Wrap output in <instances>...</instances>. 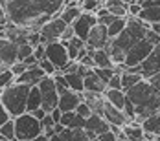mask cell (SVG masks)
I'll return each instance as SVG.
<instances>
[{"mask_svg": "<svg viewBox=\"0 0 160 141\" xmlns=\"http://www.w3.org/2000/svg\"><path fill=\"white\" fill-rule=\"evenodd\" d=\"M0 4L11 24L32 31H39L50 18L59 16L64 7V0H0Z\"/></svg>", "mask_w": 160, "mask_h": 141, "instance_id": "obj_1", "label": "cell"}, {"mask_svg": "<svg viewBox=\"0 0 160 141\" xmlns=\"http://www.w3.org/2000/svg\"><path fill=\"white\" fill-rule=\"evenodd\" d=\"M127 99L136 106V117L132 121L136 123H144V119H147L149 115L157 114L160 106V92L147 81L142 79L138 84H134L132 88H129L127 92Z\"/></svg>", "mask_w": 160, "mask_h": 141, "instance_id": "obj_2", "label": "cell"}, {"mask_svg": "<svg viewBox=\"0 0 160 141\" xmlns=\"http://www.w3.org/2000/svg\"><path fill=\"white\" fill-rule=\"evenodd\" d=\"M147 28H149L147 22L140 20L138 16H131L129 15L125 30L120 33L118 37L111 39V44H109V46L114 48V49H120V51H125V53H127V49L132 46V44H136L138 40H142V39L145 37Z\"/></svg>", "mask_w": 160, "mask_h": 141, "instance_id": "obj_3", "label": "cell"}, {"mask_svg": "<svg viewBox=\"0 0 160 141\" xmlns=\"http://www.w3.org/2000/svg\"><path fill=\"white\" fill-rule=\"evenodd\" d=\"M30 88L28 84H22V82H13L9 84L8 88L2 90L0 99L4 103V106L8 108V112L11 114V117H17L24 112H28V94H30Z\"/></svg>", "mask_w": 160, "mask_h": 141, "instance_id": "obj_4", "label": "cell"}, {"mask_svg": "<svg viewBox=\"0 0 160 141\" xmlns=\"http://www.w3.org/2000/svg\"><path fill=\"white\" fill-rule=\"evenodd\" d=\"M44 128L41 119H37L32 112H24L20 115L15 117V134H17V141L22 139H33L39 134H42Z\"/></svg>", "mask_w": 160, "mask_h": 141, "instance_id": "obj_5", "label": "cell"}, {"mask_svg": "<svg viewBox=\"0 0 160 141\" xmlns=\"http://www.w3.org/2000/svg\"><path fill=\"white\" fill-rule=\"evenodd\" d=\"M39 88H41V94H42V108L50 114L59 105V90H57L53 75H46L39 82Z\"/></svg>", "mask_w": 160, "mask_h": 141, "instance_id": "obj_6", "label": "cell"}, {"mask_svg": "<svg viewBox=\"0 0 160 141\" xmlns=\"http://www.w3.org/2000/svg\"><path fill=\"white\" fill-rule=\"evenodd\" d=\"M153 44L147 40V39H142V40H138L136 44H132V46L127 49V55H125V63L123 66L125 68H131V66H138V64L144 61L145 57L153 51Z\"/></svg>", "mask_w": 160, "mask_h": 141, "instance_id": "obj_7", "label": "cell"}, {"mask_svg": "<svg viewBox=\"0 0 160 141\" xmlns=\"http://www.w3.org/2000/svg\"><path fill=\"white\" fill-rule=\"evenodd\" d=\"M66 28H68V24L64 22L61 16L50 18L48 22L39 30L41 31V39H42V44H48V42H53V40H61V37H63Z\"/></svg>", "mask_w": 160, "mask_h": 141, "instance_id": "obj_8", "label": "cell"}, {"mask_svg": "<svg viewBox=\"0 0 160 141\" xmlns=\"http://www.w3.org/2000/svg\"><path fill=\"white\" fill-rule=\"evenodd\" d=\"M46 57L55 64V68H57L59 72H63L64 66L70 63L68 49H66V42H63V40L48 42V44H46Z\"/></svg>", "mask_w": 160, "mask_h": 141, "instance_id": "obj_9", "label": "cell"}, {"mask_svg": "<svg viewBox=\"0 0 160 141\" xmlns=\"http://www.w3.org/2000/svg\"><path fill=\"white\" fill-rule=\"evenodd\" d=\"M125 70L138 72V73H142V75H144V79L155 75L157 72H160V46L153 48V51H151L144 61L138 64V66H131V68H125Z\"/></svg>", "mask_w": 160, "mask_h": 141, "instance_id": "obj_10", "label": "cell"}, {"mask_svg": "<svg viewBox=\"0 0 160 141\" xmlns=\"http://www.w3.org/2000/svg\"><path fill=\"white\" fill-rule=\"evenodd\" d=\"M96 24H98L96 13L83 11V13L78 16V20L72 24V28H74V31H76V37H79V39H83V40L87 42V39H88V35H90V30H92Z\"/></svg>", "mask_w": 160, "mask_h": 141, "instance_id": "obj_11", "label": "cell"}, {"mask_svg": "<svg viewBox=\"0 0 160 141\" xmlns=\"http://www.w3.org/2000/svg\"><path fill=\"white\" fill-rule=\"evenodd\" d=\"M109 44H111V37H109L107 26H103V24L98 22L96 26L90 30V35L87 39V46L94 48V49H99V48H107Z\"/></svg>", "mask_w": 160, "mask_h": 141, "instance_id": "obj_12", "label": "cell"}, {"mask_svg": "<svg viewBox=\"0 0 160 141\" xmlns=\"http://www.w3.org/2000/svg\"><path fill=\"white\" fill-rule=\"evenodd\" d=\"M0 59L6 66L11 68L18 61V44L9 40L8 37H2L0 39Z\"/></svg>", "mask_w": 160, "mask_h": 141, "instance_id": "obj_13", "label": "cell"}, {"mask_svg": "<svg viewBox=\"0 0 160 141\" xmlns=\"http://www.w3.org/2000/svg\"><path fill=\"white\" fill-rule=\"evenodd\" d=\"M103 117L111 123V125H118V126H123L129 123V117L123 114L122 108H116L114 105H111L107 99H105V110H103Z\"/></svg>", "mask_w": 160, "mask_h": 141, "instance_id": "obj_14", "label": "cell"}, {"mask_svg": "<svg viewBox=\"0 0 160 141\" xmlns=\"http://www.w3.org/2000/svg\"><path fill=\"white\" fill-rule=\"evenodd\" d=\"M44 77H46L44 70H42L41 66H33V68H28L24 73H20V75L15 79V82H22V84H28V86H35V84H39Z\"/></svg>", "mask_w": 160, "mask_h": 141, "instance_id": "obj_15", "label": "cell"}, {"mask_svg": "<svg viewBox=\"0 0 160 141\" xmlns=\"http://www.w3.org/2000/svg\"><path fill=\"white\" fill-rule=\"evenodd\" d=\"M81 101H83V94L74 92V90H66L64 94L59 95V105L57 106L63 112H72V110L78 108V105H79Z\"/></svg>", "mask_w": 160, "mask_h": 141, "instance_id": "obj_16", "label": "cell"}, {"mask_svg": "<svg viewBox=\"0 0 160 141\" xmlns=\"http://www.w3.org/2000/svg\"><path fill=\"white\" fill-rule=\"evenodd\" d=\"M85 128H87V130H90V132H94L96 136H99V134H103V132L111 130V123H109L103 115H99V114H92L90 117H87Z\"/></svg>", "mask_w": 160, "mask_h": 141, "instance_id": "obj_17", "label": "cell"}, {"mask_svg": "<svg viewBox=\"0 0 160 141\" xmlns=\"http://www.w3.org/2000/svg\"><path fill=\"white\" fill-rule=\"evenodd\" d=\"M83 101H87L90 105V108L94 114L103 115V110H105V95L103 94H96V92H88L85 90L83 92Z\"/></svg>", "mask_w": 160, "mask_h": 141, "instance_id": "obj_18", "label": "cell"}, {"mask_svg": "<svg viewBox=\"0 0 160 141\" xmlns=\"http://www.w3.org/2000/svg\"><path fill=\"white\" fill-rule=\"evenodd\" d=\"M103 95H105V99H107L111 105H114L116 108L123 110L125 101H127V94H125V90H122V88H107V90L103 92Z\"/></svg>", "mask_w": 160, "mask_h": 141, "instance_id": "obj_19", "label": "cell"}, {"mask_svg": "<svg viewBox=\"0 0 160 141\" xmlns=\"http://www.w3.org/2000/svg\"><path fill=\"white\" fill-rule=\"evenodd\" d=\"M122 130H123V134H125L127 141H144L145 139L144 126L140 125V123H136V121H129Z\"/></svg>", "mask_w": 160, "mask_h": 141, "instance_id": "obj_20", "label": "cell"}, {"mask_svg": "<svg viewBox=\"0 0 160 141\" xmlns=\"http://www.w3.org/2000/svg\"><path fill=\"white\" fill-rule=\"evenodd\" d=\"M88 53L94 57L96 66H99V68H114V63H112L111 53L107 51V48H99V49L88 48Z\"/></svg>", "mask_w": 160, "mask_h": 141, "instance_id": "obj_21", "label": "cell"}, {"mask_svg": "<svg viewBox=\"0 0 160 141\" xmlns=\"http://www.w3.org/2000/svg\"><path fill=\"white\" fill-rule=\"evenodd\" d=\"M85 90L88 92H96V94H103L107 90V82L103 79L98 77V73L92 70L87 77H85Z\"/></svg>", "mask_w": 160, "mask_h": 141, "instance_id": "obj_22", "label": "cell"}, {"mask_svg": "<svg viewBox=\"0 0 160 141\" xmlns=\"http://www.w3.org/2000/svg\"><path fill=\"white\" fill-rule=\"evenodd\" d=\"M61 123H63L64 126H68V128H85L87 119H85L83 115H79L76 110H72V112H63Z\"/></svg>", "mask_w": 160, "mask_h": 141, "instance_id": "obj_23", "label": "cell"}, {"mask_svg": "<svg viewBox=\"0 0 160 141\" xmlns=\"http://www.w3.org/2000/svg\"><path fill=\"white\" fill-rule=\"evenodd\" d=\"M83 13V9H81V6H79V2H76V4H70V6H64L63 7V11L59 13V16L63 18L64 22L68 24V26H72L76 20H78V16Z\"/></svg>", "mask_w": 160, "mask_h": 141, "instance_id": "obj_24", "label": "cell"}, {"mask_svg": "<svg viewBox=\"0 0 160 141\" xmlns=\"http://www.w3.org/2000/svg\"><path fill=\"white\" fill-rule=\"evenodd\" d=\"M107 9L116 16H129V6L123 0H105Z\"/></svg>", "mask_w": 160, "mask_h": 141, "instance_id": "obj_25", "label": "cell"}, {"mask_svg": "<svg viewBox=\"0 0 160 141\" xmlns=\"http://www.w3.org/2000/svg\"><path fill=\"white\" fill-rule=\"evenodd\" d=\"M41 106H42V94H41L39 84H35L30 88V94H28V112H33Z\"/></svg>", "mask_w": 160, "mask_h": 141, "instance_id": "obj_26", "label": "cell"}, {"mask_svg": "<svg viewBox=\"0 0 160 141\" xmlns=\"http://www.w3.org/2000/svg\"><path fill=\"white\" fill-rule=\"evenodd\" d=\"M85 46H87V42H85L83 39H79V37H72V39L66 42V49H68L70 61H78V55H79V51Z\"/></svg>", "mask_w": 160, "mask_h": 141, "instance_id": "obj_27", "label": "cell"}, {"mask_svg": "<svg viewBox=\"0 0 160 141\" xmlns=\"http://www.w3.org/2000/svg\"><path fill=\"white\" fill-rule=\"evenodd\" d=\"M64 77H66V82H68L70 90L79 92V94L85 92V77L83 75H79L78 72H74V73H64Z\"/></svg>", "mask_w": 160, "mask_h": 141, "instance_id": "obj_28", "label": "cell"}, {"mask_svg": "<svg viewBox=\"0 0 160 141\" xmlns=\"http://www.w3.org/2000/svg\"><path fill=\"white\" fill-rule=\"evenodd\" d=\"M140 20H144L147 24H155V22H160V6H153V7H142L140 15H138Z\"/></svg>", "mask_w": 160, "mask_h": 141, "instance_id": "obj_29", "label": "cell"}, {"mask_svg": "<svg viewBox=\"0 0 160 141\" xmlns=\"http://www.w3.org/2000/svg\"><path fill=\"white\" fill-rule=\"evenodd\" d=\"M142 79H144L142 73H138V72H131V70H125V72L122 73V88L127 92L129 88H132L134 84H138Z\"/></svg>", "mask_w": 160, "mask_h": 141, "instance_id": "obj_30", "label": "cell"}, {"mask_svg": "<svg viewBox=\"0 0 160 141\" xmlns=\"http://www.w3.org/2000/svg\"><path fill=\"white\" fill-rule=\"evenodd\" d=\"M144 130L147 134H155V136H160V112L157 114H153V115H149L147 119H144Z\"/></svg>", "mask_w": 160, "mask_h": 141, "instance_id": "obj_31", "label": "cell"}, {"mask_svg": "<svg viewBox=\"0 0 160 141\" xmlns=\"http://www.w3.org/2000/svg\"><path fill=\"white\" fill-rule=\"evenodd\" d=\"M125 26H127V16H116L111 24L107 26V30H109V37H111V39L118 37L120 33L125 30Z\"/></svg>", "mask_w": 160, "mask_h": 141, "instance_id": "obj_32", "label": "cell"}, {"mask_svg": "<svg viewBox=\"0 0 160 141\" xmlns=\"http://www.w3.org/2000/svg\"><path fill=\"white\" fill-rule=\"evenodd\" d=\"M0 136L8 138V139L17 141V134H15V117H11L9 121H6L4 125L0 126Z\"/></svg>", "mask_w": 160, "mask_h": 141, "instance_id": "obj_33", "label": "cell"}, {"mask_svg": "<svg viewBox=\"0 0 160 141\" xmlns=\"http://www.w3.org/2000/svg\"><path fill=\"white\" fill-rule=\"evenodd\" d=\"M79 6H81V9H83V11L96 13L99 7H103V6H105V0H81Z\"/></svg>", "mask_w": 160, "mask_h": 141, "instance_id": "obj_34", "label": "cell"}, {"mask_svg": "<svg viewBox=\"0 0 160 141\" xmlns=\"http://www.w3.org/2000/svg\"><path fill=\"white\" fill-rule=\"evenodd\" d=\"M39 66H41V68L44 70V73H46V75H55V73L59 72V70L55 68V64L52 63V61H50L48 57L41 59V61H39Z\"/></svg>", "mask_w": 160, "mask_h": 141, "instance_id": "obj_35", "label": "cell"}, {"mask_svg": "<svg viewBox=\"0 0 160 141\" xmlns=\"http://www.w3.org/2000/svg\"><path fill=\"white\" fill-rule=\"evenodd\" d=\"M94 72L98 73V77L103 79V81H105L107 84H109L111 77L114 75V73H116V70H114V68H99V66H96V68H94Z\"/></svg>", "mask_w": 160, "mask_h": 141, "instance_id": "obj_36", "label": "cell"}, {"mask_svg": "<svg viewBox=\"0 0 160 141\" xmlns=\"http://www.w3.org/2000/svg\"><path fill=\"white\" fill-rule=\"evenodd\" d=\"M33 55V46L30 42H24V44H18V61H24L26 57Z\"/></svg>", "mask_w": 160, "mask_h": 141, "instance_id": "obj_37", "label": "cell"}, {"mask_svg": "<svg viewBox=\"0 0 160 141\" xmlns=\"http://www.w3.org/2000/svg\"><path fill=\"white\" fill-rule=\"evenodd\" d=\"M76 112H78L79 115H83L85 119H87V117H90V115L94 114V112H92V108H90V105H88L87 101H81L79 105H78V108H76Z\"/></svg>", "mask_w": 160, "mask_h": 141, "instance_id": "obj_38", "label": "cell"}, {"mask_svg": "<svg viewBox=\"0 0 160 141\" xmlns=\"http://www.w3.org/2000/svg\"><path fill=\"white\" fill-rule=\"evenodd\" d=\"M72 141H90V136H88L87 128H74Z\"/></svg>", "mask_w": 160, "mask_h": 141, "instance_id": "obj_39", "label": "cell"}, {"mask_svg": "<svg viewBox=\"0 0 160 141\" xmlns=\"http://www.w3.org/2000/svg\"><path fill=\"white\" fill-rule=\"evenodd\" d=\"M123 114H125V115L129 117V121H132V119L136 117V106H134V105H132V103H131L129 99L125 101V106H123Z\"/></svg>", "mask_w": 160, "mask_h": 141, "instance_id": "obj_40", "label": "cell"}, {"mask_svg": "<svg viewBox=\"0 0 160 141\" xmlns=\"http://www.w3.org/2000/svg\"><path fill=\"white\" fill-rule=\"evenodd\" d=\"M145 39H147L153 46H160V35L157 31H153L151 28H147V31H145Z\"/></svg>", "mask_w": 160, "mask_h": 141, "instance_id": "obj_41", "label": "cell"}, {"mask_svg": "<svg viewBox=\"0 0 160 141\" xmlns=\"http://www.w3.org/2000/svg\"><path fill=\"white\" fill-rule=\"evenodd\" d=\"M26 70H28V64L24 63V61H17V63L11 66V72L15 73V77H18L20 73H24Z\"/></svg>", "mask_w": 160, "mask_h": 141, "instance_id": "obj_42", "label": "cell"}, {"mask_svg": "<svg viewBox=\"0 0 160 141\" xmlns=\"http://www.w3.org/2000/svg\"><path fill=\"white\" fill-rule=\"evenodd\" d=\"M11 119V114L8 112V108L4 106V103H2V99H0V126L4 125L6 121H9Z\"/></svg>", "mask_w": 160, "mask_h": 141, "instance_id": "obj_43", "label": "cell"}, {"mask_svg": "<svg viewBox=\"0 0 160 141\" xmlns=\"http://www.w3.org/2000/svg\"><path fill=\"white\" fill-rule=\"evenodd\" d=\"M107 88H122V73H114L109 81V84H107Z\"/></svg>", "mask_w": 160, "mask_h": 141, "instance_id": "obj_44", "label": "cell"}, {"mask_svg": "<svg viewBox=\"0 0 160 141\" xmlns=\"http://www.w3.org/2000/svg\"><path fill=\"white\" fill-rule=\"evenodd\" d=\"M98 139H99V141H116V139H118V136H116L112 130H107V132L99 134V136H98Z\"/></svg>", "mask_w": 160, "mask_h": 141, "instance_id": "obj_45", "label": "cell"}, {"mask_svg": "<svg viewBox=\"0 0 160 141\" xmlns=\"http://www.w3.org/2000/svg\"><path fill=\"white\" fill-rule=\"evenodd\" d=\"M140 11H142V6H140L136 0H134L132 4H129V15L131 16H138L140 15Z\"/></svg>", "mask_w": 160, "mask_h": 141, "instance_id": "obj_46", "label": "cell"}, {"mask_svg": "<svg viewBox=\"0 0 160 141\" xmlns=\"http://www.w3.org/2000/svg\"><path fill=\"white\" fill-rule=\"evenodd\" d=\"M72 37H76V31H74V28H72V26H68V28L64 30L63 37H61V40H63V42H68Z\"/></svg>", "mask_w": 160, "mask_h": 141, "instance_id": "obj_47", "label": "cell"}, {"mask_svg": "<svg viewBox=\"0 0 160 141\" xmlns=\"http://www.w3.org/2000/svg\"><path fill=\"white\" fill-rule=\"evenodd\" d=\"M114 18H116V15L109 13V15H105V16H98V22H99V24H103V26H109Z\"/></svg>", "mask_w": 160, "mask_h": 141, "instance_id": "obj_48", "label": "cell"}, {"mask_svg": "<svg viewBox=\"0 0 160 141\" xmlns=\"http://www.w3.org/2000/svg\"><path fill=\"white\" fill-rule=\"evenodd\" d=\"M147 81H149V82H151V84H153V86L160 92V72H157V73H155V75H151V77H147Z\"/></svg>", "mask_w": 160, "mask_h": 141, "instance_id": "obj_49", "label": "cell"}, {"mask_svg": "<svg viewBox=\"0 0 160 141\" xmlns=\"http://www.w3.org/2000/svg\"><path fill=\"white\" fill-rule=\"evenodd\" d=\"M9 20H8V15H6V9H4V6L0 4V26H6Z\"/></svg>", "mask_w": 160, "mask_h": 141, "instance_id": "obj_50", "label": "cell"}, {"mask_svg": "<svg viewBox=\"0 0 160 141\" xmlns=\"http://www.w3.org/2000/svg\"><path fill=\"white\" fill-rule=\"evenodd\" d=\"M32 114H33V115H35V117H37V119H42V117H44V115H46L48 112H46V110H44V108H42V106H41V108L33 110Z\"/></svg>", "mask_w": 160, "mask_h": 141, "instance_id": "obj_51", "label": "cell"}, {"mask_svg": "<svg viewBox=\"0 0 160 141\" xmlns=\"http://www.w3.org/2000/svg\"><path fill=\"white\" fill-rule=\"evenodd\" d=\"M32 141H50V136H46V134L42 132V134H39L37 138H33Z\"/></svg>", "mask_w": 160, "mask_h": 141, "instance_id": "obj_52", "label": "cell"}, {"mask_svg": "<svg viewBox=\"0 0 160 141\" xmlns=\"http://www.w3.org/2000/svg\"><path fill=\"white\" fill-rule=\"evenodd\" d=\"M149 28L153 30V31H157L160 35V22H155V24H149Z\"/></svg>", "mask_w": 160, "mask_h": 141, "instance_id": "obj_53", "label": "cell"}, {"mask_svg": "<svg viewBox=\"0 0 160 141\" xmlns=\"http://www.w3.org/2000/svg\"><path fill=\"white\" fill-rule=\"evenodd\" d=\"M50 141H64L61 138V134H53V136H50Z\"/></svg>", "mask_w": 160, "mask_h": 141, "instance_id": "obj_54", "label": "cell"}, {"mask_svg": "<svg viewBox=\"0 0 160 141\" xmlns=\"http://www.w3.org/2000/svg\"><path fill=\"white\" fill-rule=\"evenodd\" d=\"M0 141H13V139H8V138H2V136H0Z\"/></svg>", "mask_w": 160, "mask_h": 141, "instance_id": "obj_55", "label": "cell"}, {"mask_svg": "<svg viewBox=\"0 0 160 141\" xmlns=\"http://www.w3.org/2000/svg\"><path fill=\"white\" fill-rule=\"evenodd\" d=\"M116 141H127V139H125V138H118Z\"/></svg>", "mask_w": 160, "mask_h": 141, "instance_id": "obj_56", "label": "cell"}, {"mask_svg": "<svg viewBox=\"0 0 160 141\" xmlns=\"http://www.w3.org/2000/svg\"><path fill=\"white\" fill-rule=\"evenodd\" d=\"M153 141H160V136H157V138H155V139H153Z\"/></svg>", "mask_w": 160, "mask_h": 141, "instance_id": "obj_57", "label": "cell"}, {"mask_svg": "<svg viewBox=\"0 0 160 141\" xmlns=\"http://www.w3.org/2000/svg\"><path fill=\"white\" fill-rule=\"evenodd\" d=\"M2 66H6V64L2 63V59H0V68H2Z\"/></svg>", "mask_w": 160, "mask_h": 141, "instance_id": "obj_58", "label": "cell"}, {"mask_svg": "<svg viewBox=\"0 0 160 141\" xmlns=\"http://www.w3.org/2000/svg\"><path fill=\"white\" fill-rule=\"evenodd\" d=\"M90 141H99V139H98V138H94V139H90Z\"/></svg>", "mask_w": 160, "mask_h": 141, "instance_id": "obj_59", "label": "cell"}, {"mask_svg": "<svg viewBox=\"0 0 160 141\" xmlns=\"http://www.w3.org/2000/svg\"><path fill=\"white\" fill-rule=\"evenodd\" d=\"M22 141H32V139H22Z\"/></svg>", "mask_w": 160, "mask_h": 141, "instance_id": "obj_60", "label": "cell"}, {"mask_svg": "<svg viewBox=\"0 0 160 141\" xmlns=\"http://www.w3.org/2000/svg\"><path fill=\"white\" fill-rule=\"evenodd\" d=\"M158 112H160V106H158Z\"/></svg>", "mask_w": 160, "mask_h": 141, "instance_id": "obj_61", "label": "cell"}, {"mask_svg": "<svg viewBox=\"0 0 160 141\" xmlns=\"http://www.w3.org/2000/svg\"><path fill=\"white\" fill-rule=\"evenodd\" d=\"M144 141H149V139H144Z\"/></svg>", "mask_w": 160, "mask_h": 141, "instance_id": "obj_62", "label": "cell"}, {"mask_svg": "<svg viewBox=\"0 0 160 141\" xmlns=\"http://www.w3.org/2000/svg\"><path fill=\"white\" fill-rule=\"evenodd\" d=\"M78 2H81V0H78Z\"/></svg>", "mask_w": 160, "mask_h": 141, "instance_id": "obj_63", "label": "cell"}]
</instances>
